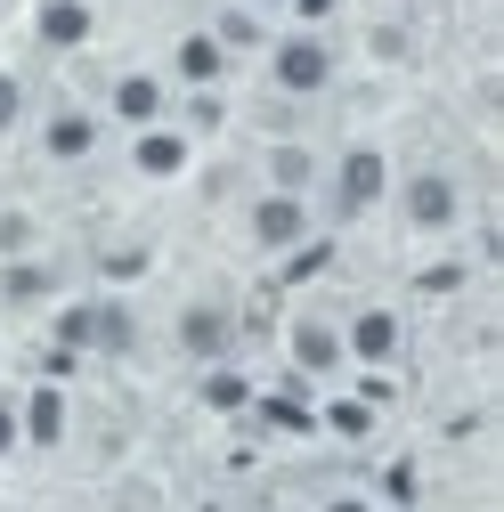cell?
<instances>
[{"label": "cell", "instance_id": "26", "mask_svg": "<svg viewBox=\"0 0 504 512\" xmlns=\"http://www.w3.org/2000/svg\"><path fill=\"white\" fill-rule=\"evenodd\" d=\"M252 9H285V0H252Z\"/></svg>", "mask_w": 504, "mask_h": 512}, {"label": "cell", "instance_id": "18", "mask_svg": "<svg viewBox=\"0 0 504 512\" xmlns=\"http://www.w3.org/2000/svg\"><path fill=\"white\" fill-rule=\"evenodd\" d=\"M204 399H212V407H228V415H236V407H244V399H252V382H244V374H236V366H228V358H220V366H212V374H204Z\"/></svg>", "mask_w": 504, "mask_h": 512}, {"label": "cell", "instance_id": "8", "mask_svg": "<svg viewBox=\"0 0 504 512\" xmlns=\"http://www.w3.org/2000/svg\"><path fill=\"white\" fill-rule=\"evenodd\" d=\"M98 139H106V114H90V106H49V122H41V155L66 163V171L90 163Z\"/></svg>", "mask_w": 504, "mask_h": 512}, {"label": "cell", "instance_id": "22", "mask_svg": "<svg viewBox=\"0 0 504 512\" xmlns=\"http://www.w3.org/2000/svg\"><path fill=\"white\" fill-rule=\"evenodd\" d=\"M33 244V220L25 212H0V252H25Z\"/></svg>", "mask_w": 504, "mask_h": 512}, {"label": "cell", "instance_id": "1", "mask_svg": "<svg viewBox=\"0 0 504 512\" xmlns=\"http://www.w3.org/2000/svg\"><path fill=\"white\" fill-rule=\"evenodd\" d=\"M269 82H277L285 98H326V90H334V49H326V33H318V25L277 33V41H269Z\"/></svg>", "mask_w": 504, "mask_h": 512}, {"label": "cell", "instance_id": "17", "mask_svg": "<svg viewBox=\"0 0 504 512\" xmlns=\"http://www.w3.org/2000/svg\"><path fill=\"white\" fill-rule=\"evenodd\" d=\"M0 293H9V301H25V309H33L41 293H57V269H41V261H17L9 277H0Z\"/></svg>", "mask_w": 504, "mask_h": 512}, {"label": "cell", "instance_id": "6", "mask_svg": "<svg viewBox=\"0 0 504 512\" xmlns=\"http://www.w3.org/2000/svg\"><path fill=\"white\" fill-rule=\"evenodd\" d=\"M179 350L196 358V366H220V358L236 350V301H220V293L187 301V309H179Z\"/></svg>", "mask_w": 504, "mask_h": 512}, {"label": "cell", "instance_id": "11", "mask_svg": "<svg viewBox=\"0 0 504 512\" xmlns=\"http://www.w3.org/2000/svg\"><path fill=\"white\" fill-rule=\"evenodd\" d=\"M66 423H74V407H66L57 382H33V391L17 399V439H25V447H57V439H66Z\"/></svg>", "mask_w": 504, "mask_h": 512}, {"label": "cell", "instance_id": "13", "mask_svg": "<svg viewBox=\"0 0 504 512\" xmlns=\"http://www.w3.org/2000/svg\"><path fill=\"white\" fill-rule=\"evenodd\" d=\"M171 74H179V90H220V74H228V49L212 41V25L179 33V49H171Z\"/></svg>", "mask_w": 504, "mask_h": 512}, {"label": "cell", "instance_id": "19", "mask_svg": "<svg viewBox=\"0 0 504 512\" xmlns=\"http://www.w3.org/2000/svg\"><path fill=\"white\" fill-rule=\"evenodd\" d=\"M326 423H334V439H366V431H374V407H366V399H334Z\"/></svg>", "mask_w": 504, "mask_h": 512}, {"label": "cell", "instance_id": "10", "mask_svg": "<svg viewBox=\"0 0 504 512\" xmlns=\"http://www.w3.org/2000/svg\"><path fill=\"white\" fill-rule=\"evenodd\" d=\"M285 350H293V366L301 374H342L350 358H342V326H334V317H293V326H285Z\"/></svg>", "mask_w": 504, "mask_h": 512}, {"label": "cell", "instance_id": "20", "mask_svg": "<svg viewBox=\"0 0 504 512\" xmlns=\"http://www.w3.org/2000/svg\"><path fill=\"white\" fill-rule=\"evenodd\" d=\"M17 122H25V82H17V74H0V139H9Z\"/></svg>", "mask_w": 504, "mask_h": 512}, {"label": "cell", "instance_id": "16", "mask_svg": "<svg viewBox=\"0 0 504 512\" xmlns=\"http://www.w3.org/2000/svg\"><path fill=\"white\" fill-rule=\"evenodd\" d=\"M212 41L236 57V49H269V33H261V17H252V9H220L212 17Z\"/></svg>", "mask_w": 504, "mask_h": 512}, {"label": "cell", "instance_id": "4", "mask_svg": "<svg viewBox=\"0 0 504 512\" xmlns=\"http://www.w3.org/2000/svg\"><path fill=\"white\" fill-rule=\"evenodd\" d=\"M399 350H407V326H399L391 301H358V309L342 317V358H358V366H391Z\"/></svg>", "mask_w": 504, "mask_h": 512}, {"label": "cell", "instance_id": "23", "mask_svg": "<svg viewBox=\"0 0 504 512\" xmlns=\"http://www.w3.org/2000/svg\"><path fill=\"white\" fill-rule=\"evenodd\" d=\"M17 447H25V439H17V399H0V464H9Z\"/></svg>", "mask_w": 504, "mask_h": 512}, {"label": "cell", "instance_id": "15", "mask_svg": "<svg viewBox=\"0 0 504 512\" xmlns=\"http://www.w3.org/2000/svg\"><path fill=\"white\" fill-rule=\"evenodd\" d=\"M269 187L309 196V187H318V155H309V147H269Z\"/></svg>", "mask_w": 504, "mask_h": 512}, {"label": "cell", "instance_id": "14", "mask_svg": "<svg viewBox=\"0 0 504 512\" xmlns=\"http://www.w3.org/2000/svg\"><path fill=\"white\" fill-rule=\"evenodd\" d=\"M139 342V317H131V301H90V334H82V350H98V358H122Z\"/></svg>", "mask_w": 504, "mask_h": 512}, {"label": "cell", "instance_id": "21", "mask_svg": "<svg viewBox=\"0 0 504 512\" xmlns=\"http://www.w3.org/2000/svg\"><path fill=\"white\" fill-rule=\"evenodd\" d=\"M383 496H391V512H415V464H391L383 472Z\"/></svg>", "mask_w": 504, "mask_h": 512}, {"label": "cell", "instance_id": "2", "mask_svg": "<svg viewBox=\"0 0 504 512\" xmlns=\"http://www.w3.org/2000/svg\"><path fill=\"white\" fill-rule=\"evenodd\" d=\"M399 220H407L415 236H456V220H464L456 171H448V163H415V171L399 179Z\"/></svg>", "mask_w": 504, "mask_h": 512}, {"label": "cell", "instance_id": "5", "mask_svg": "<svg viewBox=\"0 0 504 512\" xmlns=\"http://www.w3.org/2000/svg\"><path fill=\"white\" fill-rule=\"evenodd\" d=\"M383 196H391V155H383V147H350V155L334 163V212H342V220H366Z\"/></svg>", "mask_w": 504, "mask_h": 512}, {"label": "cell", "instance_id": "9", "mask_svg": "<svg viewBox=\"0 0 504 512\" xmlns=\"http://www.w3.org/2000/svg\"><path fill=\"white\" fill-rule=\"evenodd\" d=\"M187 163H196V139H187L179 122H147V131H131V171L139 179H179Z\"/></svg>", "mask_w": 504, "mask_h": 512}, {"label": "cell", "instance_id": "7", "mask_svg": "<svg viewBox=\"0 0 504 512\" xmlns=\"http://www.w3.org/2000/svg\"><path fill=\"white\" fill-rule=\"evenodd\" d=\"M106 122H122V131H147V122H171V82L131 66V74H114L106 82Z\"/></svg>", "mask_w": 504, "mask_h": 512}, {"label": "cell", "instance_id": "25", "mask_svg": "<svg viewBox=\"0 0 504 512\" xmlns=\"http://www.w3.org/2000/svg\"><path fill=\"white\" fill-rule=\"evenodd\" d=\"M326 512H374V496H358V488H342V496H326Z\"/></svg>", "mask_w": 504, "mask_h": 512}, {"label": "cell", "instance_id": "12", "mask_svg": "<svg viewBox=\"0 0 504 512\" xmlns=\"http://www.w3.org/2000/svg\"><path fill=\"white\" fill-rule=\"evenodd\" d=\"M33 41L41 49H82V41H98V9L90 0H41L33 9Z\"/></svg>", "mask_w": 504, "mask_h": 512}, {"label": "cell", "instance_id": "24", "mask_svg": "<svg viewBox=\"0 0 504 512\" xmlns=\"http://www.w3.org/2000/svg\"><path fill=\"white\" fill-rule=\"evenodd\" d=\"M285 9H293L301 25H326V17H334V0H285Z\"/></svg>", "mask_w": 504, "mask_h": 512}, {"label": "cell", "instance_id": "3", "mask_svg": "<svg viewBox=\"0 0 504 512\" xmlns=\"http://www.w3.org/2000/svg\"><path fill=\"white\" fill-rule=\"evenodd\" d=\"M309 196H285V187H261V196L244 204V236H252V252H301L309 244Z\"/></svg>", "mask_w": 504, "mask_h": 512}]
</instances>
